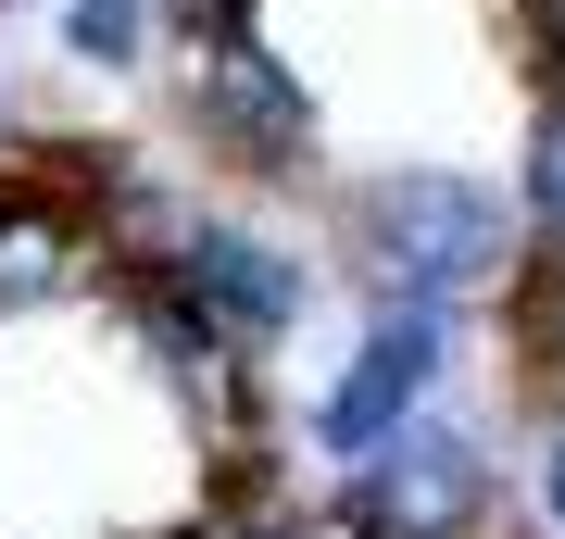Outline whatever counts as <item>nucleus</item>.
I'll return each mask as SVG.
<instances>
[{
    "label": "nucleus",
    "mask_w": 565,
    "mask_h": 539,
    "mask_svg": "<svg viewBox=\"0 0 565 539\" xmlns=\"http://www.w3.org/2000/svg\"><path fill=\"white\" fill-rule=\"evenodd\" d=\"M177 539H377L364 527V502L352 489H239V502H202V515H189Z\"/></svg>",
    "instance_id": "7"
},
{
    "label": "nucleus",
    "mask_w": 565,
    "mask_h": 539,
    "mask_svg": "<svg viewBox=\"0 0 565 539\" xmlns=\"http://www.w3.org/2000/svg\"><path fill=\"white\" fill-rule=\"evenodd\" d=\"M515 214L527 239H565V100H527L515 126Z\"/></svg>",
    "instance_id": "9"
},
{
    "label": "nucleus",
    "mask_w": 565,
    "mask_h": 539,
    "mask_svg": "<svg viewBox=\"0 0 565 539\" xmlns=\"http://www.w3.org/2000/svg\"><path fill=\"white\" fill-rule=\"evenodd\" d=\"M163 13V51H189V39H239V25H264V0H151Z\"/></svg>",
    "instance_id": "11"
},
{
    "label": "nucleus",
    "mask_w": 565,
    "mask_h": 539,
    "mask_svg": "<svg viewBox=\"0 0 565 539\" xmlns=\"http://www.w3.org/2000/svg\"><path fill=\"white\" fill-rule=\"evenodd\" d=\"M515 251H527V214L478 163H364V176L327 188V277L364 301L478 314L515 277Z\"/></svg>",
    "instance_id": "1"
},
{
    "label": "nucleus",
    "mask_w": 565,
    "mask_h": 539,
    "mask_svg": "<svg viewBox=\"0 0 565 539\" xmlns=\"http://www.w3.org/2000/svg\"><path fill=\"white\" fill-rule=\"evenodd\" d=\"M51 39L76 76H102V88H139L151 63H163V13L151 0H51Z\"/></svg>",
    "instance_id": "8"
},
{
    "label": "nucleus",
    "mask_w": 565,
    "mask_h": 539,
    "mask_svg": "<svg viewBox=\"0 0 565 539\" xmlns=\"http://www.w3.org/2000/svg\"><path fill=\"white\" fill-rule=\"evenodd\" d=\"M490 326H503V389L553 401L565 389V239H527L515 277L490 289Z\"/></svg>",
    "instance_id": "6"
},
{
    "label": "nucleus",
    "mask_w": 565,
    "mask_h": 539,
    "mask_svg": "<svg viewBox=\"0 0 565 539\" xmlns=\"http://www.w3.org/2000/svg\"><path fill=\"white\" fill-rule=\"evenodd\" d=\"M452 339H465V314H440V301H364L340 377H327L315 414H302L315 464H364L403 414H427V401L452 389Z\"/></svg>",
    "instance_id": "5"
},
{
    "label": "nucleus",
    "mask_w": 565,
    "mask_h": 539,
    "mask_svg": "<svg viewBox=\"0 0 565 539\" xmlns=\"http://www.w3.org/2000/svg\"><path fill=\"white\" fill-rule=\"evenodd\" d=\"M163 289H177L189 314L214 326V339H239L252 364H277V352L315 326V301L340 289V277H327V263H315V239H289L277 214H226V201H214V214L177 239Z\"/></svg>",
    "instance_id": "3"
},
{
    "label": "nucleus",
    "mask_w": 565,
    "mask_h": 539,
    "mask_svg": "<svg viewBox=\"0 0 565 539\" xmlns=\"http://www.w3.org/2000/svg\"><path fill=\"white\" fill-rule=\"evenodd\" d=\"M163 126H177V151L202 163V176L264 188V201L327 176V100H315V76L264 39V25L163 51Z\"/></svg>",
    "instance_id": "2"
},
{
    "label": "nucleus",
    "mask_w": 565,
    "mask_h": 539,
    "mask_svg": "<svg viewBox=\"0 0 565 539\" xmlns=\"http://www.w3.org/2000/svg\"><path fill=\"white\" fill-rule=\"evenodd\" d=\"M340 489L364 502L377 539H490V515H503V464H490V427L465 401L403 414L364 464H340Z\"/></svg>",
    "instance_id": "4"
},
{
    "label": "nucleus",
    "mask_w": 565,
    "mask_h": 539,
    "mask_svg": "<svg viewBox=\"0 0 565 539\" xmlns=\"http://www.w3.org/2000/svg\"><path fill=\"white\" fill-rule=\"evenodd\" d=\"M527 489H541V527L565 539V401H541V427H527Z\"/></svg>",
    "instance_id": "10"
}]
</instances>
